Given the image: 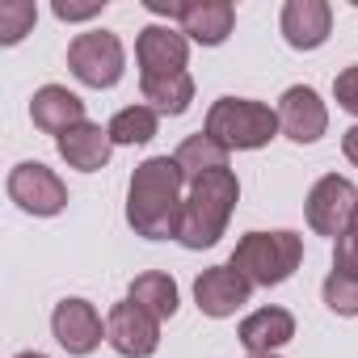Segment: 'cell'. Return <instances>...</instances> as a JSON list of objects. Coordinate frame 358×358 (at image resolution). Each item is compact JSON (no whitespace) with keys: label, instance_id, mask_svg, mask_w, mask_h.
<instances>
[{"label":"cell","instance_id":"6da1fadb","mask_svg":"<svg viewBox=\"0 0 358 358\" xmlns=\"http://www.w3.org/2000/svg\"><path fill=\"white\" fill-rule=\"evenodd\" d=\"M186 173L173 156H152L131 173L127 186V224L135 236L148 241H177V224H182V203H186Z\"/></svg>","mask_w":358,"mask_h":358},{"label":"cell","instance_id":"7a4b0ae2","mask_svg":"<svg viewBox=\"0 0 358 358\" xmlns=\"http://www.w3.org/2000/svg\"><path fill=\"white\" fill-rule=\"evenodd\" d=\"M241 199V182L232 169H211L194 182H186V203H182V224H177V245L186 249H211Z\"/></svg>","mask_w":358,"mask_h":358},{"label":"cell","instance_id":"3957f363","mask_svg":"<svg viewBox=\"0 0 358 358\" xmlns=\"http://www.w3.org/2000/svg\"><path fill=\"white\" fill-rule=\"evenodd\" d=\"M303 241L295 232H249L232 249V270H241L253 287H278L299 270Z\"/></svg>","mask_w":358,"mask_h":358},{"label":"cell","instance_id":"277c9868","mask_svg":"<svg viewBox=\"0 0 358 358\" xmlns=\"http://www.w3.org/2000/svg\"><path fill=\"white\" fill-rule=\"evenodd\" d=\"M278 110L262 106V101H249V97H220L207 114V135L220 139L228 152H253V148H266L274 135H278Z\"/></svg>","mask_w":358,"mask_h":358},{"label":"cell","instance_id":"5b68a950","mask_svg":"<svg viewBox=\"0 0 358 358\" xmlns=\"http://www.w3.org/2000/svg\"><path fill=\"white\" fill-rule=\"evenodd\" d=\"M68 68L80 85L89 89H114L122 80V68H127V51H122V38L110 34V30H89V34H76L72 47H68Z\"/></svg>","mask_w":358,"mask_h":358},{"label":"cell","instance_id":"8992f818","mask_svg":"<svg viewBox=\"0 0 358 358\" xmlns=\"http://www.w3.org/2000/svg\"><path fill=\"white\" fill-rule=\"evenodd\" d=\"M9 199L26 211V215H59L68 207V186L59 182V173L47 169L43 160H22L9 173Z\"/></svg>","mask_w":358,"mask_h":358},{"label":"cell","instance_id":"52a82bcc","mask_svg":"<svg viewBox=\"0 0 358 358\" xmlns=\"http://www.w3.org/2000/svg\"><path fill=\"white\" fill-rule=\"evenodd\" d=\"M303 211H308L312 232H320V236H333V241H337V236L350 228L354 211H358V190H354L350 177L329 173V177H320V182L312 186V194H308Z\"/></svg>","mask_w":358,"mask_h":358},{"label":"cell","instance_id":"ba28073f","mask_svg":"<svg viewBox=\"0 0 358 358\" xmlns=\"http://www.w3.org/2000/svg\"><path fill=\"white\" fill-rule=\"evenodd\" d=\"M106 341L122 358H152L160 345V320L152 312H143L135 299H122L106 316Z\"/></svg>","mask_w":358,"mask_h":358},{"label":"cell","instance_id":"9c48e42d","mask_svg":"<svg viewBox=\"0 0 358 358\" xmlns=\"http://www.w3.org/2000/svg\"><path fill=\"white\" fill-rule=\"evenodd\" d=\"M135 59H139V80L148 76H177L186 72L190 59V38L173 26H143L135 38Z\"/></svg>","mask_w":358,"mask_h":358},{"label":"cell","instance_id":"30bf717a","mask_svg":"<svg viewBox=\"0 0 358 358\" xmlns=\"http://www.w3.org/2000/svg\"><path fill=\"white\" fill-rule=\"evenodd\" d=\"M249 295H253V282L241 270H232V266H211V270H203L194 278V303H199L203 316H215V320H224L236 308H245Z\"/></svg>","mask_w":358,"mask_h":358},{"label":"cell","instance_id":"8fae6325","mask_svg":"<svg viewBox=\"0 0 358 358\" xmlns=\"http://www.w3.org/2000/svg\"><path fill=\"white\" fill-rule=\"evenodd\" d=\"M278 127L291 143H316L329 127V110L308 85H291L278 101Z\"/></svg>","mask_w":358,"mask_h":358},{"label":"cell","instance_id":"7c38bea8","mask_svg":"<svg viewBox=\"0 0 358 358\" xmlns=\"http://www.w3.org/2000/svg\"><path fill=\"white\" fill-rule=\"evenodd\" d=\"M51 333L68 354H93L101 345V316L89 299H59L51 312Z\"/></svg>","mask_w":358,"mask_h":358},{"label":"cell","instance_id":"4fadbf2b","mask_svg":"<svg viewBox=\"0 0 358 358\" xmlns=\"http://www.w3.org/2000/svg\"><path fill=\"white\" fill-rule=\"evenodd\" d=\"M333 34V9L324 0H287L282 5V38L295 51H316Z\"/></svg>","mask_w":358,"mask_h":358},{"label":"cell","instance_id":"5bb4252c","mask_svg":"<svg viewBox=\"0 0 358 358\" xmlns=\"http://www.w3.org/2000/svg\"><path fill=\"white\" fill-rule=\"evenodd\" d=\"M30 118H34L38 131H47V135L59 139V135H68L72 127L85 122V101L72 89H64V85H43L30 97Z\"/></svg>","mask_w":358,"mask_h":358},{"label":"cell","instance_id":"9a60e30c","mask_svg":"<svg viewBox=\"0 0 358 358\" xmlns=\"http://www.w3.org/2000/svg\"><path fill=\"white\" fill-rule=\"evenodd\" d=\"M55 143H59V156H64L72 169H80V173H97V169H106V164H110V152H114L110 127L89 122V118H85L80 127H72L68 135H59Z\"/></svg>","mask_w":358,"mask_h":358},{"label":"cell","instance_id":"2e32d148","mask_svg":"<svg viewBox=\"0 0 358 358\" xmlns=\"http://www.w3.org/2000/svg\"><path fill=\"white\" fill-rule=\"evenodd\" d=\"M236 26V9L228 0H186L182 9V34L203 47H220Z\"/></svg>","mask_w":358,"mask_h":358},{"label":"cell","instance_id":"e0dca14e","mask_svg":"<svg viewBox=\"0 0 358 358\" xmlns=\"http://www.w3.org/2000/svg\"><path fill=\"white\" fill-rule=\"evenodd\" d=\"M295 337V316L287 308H257L241 320V345L249 354H270Z\"/></svg>","mask_w":358,"mask_h":358},{"label":"cell","instance_id":"ac0fdd59","mask_svg":"<svg viewBox=\"0 0 358 358\" xmlns=\"http://www.w3.org/2000/svg\"><path fill=\"white\" fill-rule=\"evenodd\" d=\"M139 93H143V101H148L156 114L177 118V114H186L190 101H194V80H190V72H177V76H148V80H139Z\"/></svg>","mask_w":358,"mask_h":358},{"label":"cell","instance_id":"d6986e66","mask_svg":"<svg viewBox=\"0 0 358 358\" xmlns=\"http://www.w3.org/2000/svg\"><path fill=\"white\" fill-rule=\"evenodd\" d=\"M173 160L182 164L186 182H194V177H203L211 169H228V148L220 139H211L207 131H199V135H186L182 139V148L173 152Z\"/></svg>","mask_w":358,"mask_h":358},{"label":"cell","instance_id":"ffe728a7","mask_svg":"<svg viewBox=\"0 0 358 358\" xmlns=\"http://www.w3.org/2000/svg\"><path fill=\"white\" fill-rule=\"evenodd\" d=\"M127 299H135V303H139L143 312H152L156 320H169V316L177 312V282H173L169 274H160V270H148V274L131 278Z\"/></svg>","mask_w":358,"mask_h":358},{"label":"cell","instance_id":"44dd1931","mask_svg":"<svg viewBox=\"0 0 358 358\" xmlns=\"http://www.w3.org/2000/svg\"><path fill=\"white\" fill-rule=\"evenodd\" d=\"M156 122H160V114H156L152 106H127V110H118V114L110 118V139H114L118 148L148 143V139L156 135Z\"/></svg>","mask_w":358,"mask_h":358},{"label":"cell","instance_id":"7402d4cb","mask_svg":"<svg viewBox=\"0 0 358 358\" xmlns=\"http://www.w3.org/2000/svg\"><path fill=\"white\" fill-rule=\"evenodd\" d=\"M38 22V9L30 5V0H0V43L13 47L22 43Z\"/></svg>","mask_w":358,"mask_h":358},{"label":"cell","instance_id":"603a6c76","mask_svg":"<svg viewBox=\"0 0 358 358\" xmlns=\"http://www.w3.org/2000/svg\"><path fill=\"white\" fill-rule=\"evenodd\" d=\"M324 308L337 312V316H358V274H345V270H329L324 278Z\"/></svg>","mask_w":358,"mask_h":358},{"label":"cell","instance_id":"cb8c5ba5","mask_svg":"<svg viewBox=\"0 0 358 358\" xmlns=\"http://www.w3.org/2000/svg\"><path fill=\"white\" fill-rule=\"evenodd\" d=\"M333 270H345V274H358V211L350 220V228L337 236L333 245Z\"/></svg>","mask_w":358,"mask_h":358},{"label":"cell","instance_id":"d4e9b609","mask_svg":"<svg viewBox=\"0 0 358 358\" xmlns=\"http://www.w3.org/2000/svg\"><path fill=\"white\" fill-rule=\"evenodd\" d=\"M333 97H337V106H341L345 114L358 118V64H350V68L337 72V80H333Z\"/></svg>","mask_w":358,"mask_h":358},{"label":"cell","instance_id":"484cf974","mask_svg":"<svg viewBox=\"0 0 358 358\" xmlns=\"http://www.w3.org/2000/svg\"><path fill=\"white\" fill-rule=\"evenodd\" d=\"M55 17L59 22H85V17H97L106 9V0H93V5H68V0H55Z\"/></svg>","mask_w":358,"mask_h":358},{"label":"cell","instance_id":"4316f807","mask_svg":"<svg viewBox=\"0 0 358 358\" xmlns=\"http://www.w3.org/2000/svg\"><path fill=\"white\" fill-rule=\"evenodd\" d=\"M143 5H148L152 13H160V17H177V22H182L186 0H143Z\"/></svg>","mask_w":358,"mask_h":358},{"label":"cell","instance_id":"83f0119b","mask_svg":"<svg viewBox=\"0 0 358 358\" xmlns=\"http://www.w3.org/2000/svg\"><path fill=\"white\" fill-rule=\"evenodd\" d=\"M341 152H345V160H350V164H358V127H350V131H345Z\"/></svg>","mask_w":358,"mask_h":358},{"label":"cell","instance_id":"f1b7e54d","mask_svg":"<svg viewBox=\"0 0 358 358\" xmlns=\"http://www.w3.org/2000/svg\"><path fill=\"white\" fill-rule=\"evenodd\" d=\"M17 358H47V354H34V350H26V354H17Z\"/></svg>","mask_w":358,"mask_h":358},{"label":"cell","instance_id":"f546056e","mask_svg":"<svg viewBox=\"0 0 358 358\" xmlns=\"http://www.w3.org/2000/svg\"><path fill=\"white\" fill-rule=\"evenodd\" d=\"M249 358H274V354H249Z\"/></svg>","mask_w":358,"mask_h":358}]
</instances>
